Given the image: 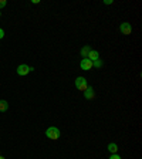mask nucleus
I'll return each instance as SVG.
<instances>
[{"instance_id": "f257e3e1", "label": "nucleus", "mask_w": 142, "mask_h": 159, "mask_svg": "<svg viewBox=\"0 0 142 159\" xmlns=\"http://www.w3.org/2000/svg\"><path fill=\"white\" fill-rule=\"evenodd\" d=\"M61 135L60 129L57 128V126H50V128H47V131H46V137L49 138V139H58Z\"/></svg>"}, {"instance_id": "f03ea898", "label": "nucleus", "mask_w": 142, "mask_h": 159, "mask_svg": "<svg viewBox=\"0 0 142 159\" xmlns=\"http://www.w3.org/2000/svg\"><path fill=\"white\" fill-rule=\"evenodd\" d=\"M74 85H75L80 91H85L88 87V82H87V78L85 77H77L75 81H74Z\"/></svg>"}, {"instance_id": "7ed1b4c3", "label": "nucleus", "mask_w": 142, "mask_h": 159, "mask_svg": "<svg viewBox=\"0 0 142 159\" xmlns=\"http://www.w3.org/2000/svg\"><path fill=\"white\" fill-rule=\"evenodd\" d=\"M34 68L33 67L27 66V64H20V66L17 67V74L19 75H27L28 72H31Z\"/></svg>"}, {"instance_id": "20e7f679", "label": "nucleus", "mask_w": 142, "mask_h": 159, "mask_svg": "<svg viewBox=\"0 0 142 159\" xmlns=\"http://www.w3.org/2000/svg\"><path fill=\"white\" fill-rule=\"evenodd\" d=\"M120 31L122 34H125V36H129L131 34V31H132V26H131V23H122L120 26Z\"/></svg>"}, {"instance_id": "39448f33", "label": "nucleus", "mask_w": 142, "mask_h": 159, "mask_svg": "<svg viewBox=\"0 0 142 159\" xmlns=\"http://www.w3.org/2000/svg\"><path fill=\"white\" fill-rule=\"evenodd\" d=\"M80 67H81V70H84V71H88V70L94 68V67H93V61L88 60V58H82L81 63H80Z\"/></svg>"}, {"instance_id": "423d86ee", "label": "nucleus", "mask_w": 142, "mask_h": 159, "mask_svg": "<svg viewBox=\"0 0 142 159\" xmlns=\"http://www.w3.org/2000/svg\"><path fill=\"white\" fill-rule=\"evenodd\" d=\"M94 97H95V93H94V88L88 85V87H87V90L84 91V98H85V99H94Z\"/></svg>"}, {"instance_id": "0eeeda50", "label": "nucleus", "mask_w": 142, "mask_h": 159, "mask_svg": "<svg viewBox=\"0 0 142 159\" xmlns=\"http://www.w3.org/2000/svg\"><path fill=\"white\" fill-rule=\"evenodd\" d=\"M88 60H91L94 63V61H97V60H99V53L97 51V50H91L90 51V54H88V57H87Z\"/></svg>"}, {"instance_id": "6e6552de", "label": "nucleus", "mask_w": 142, "mask_h": 159, "mask_svg": "<svg viewBox=\"0 0 142 159\" xmlns=\"http://www.w3.org/2000/svg\"><path fill=\"white\" fill-rule=\"evenodd\" d=\"M91 50H93V49H91V46H84V47L81 49V51H80V53H81V57H82V58H87Z\"/></svg>"}, {"instance_id": "1a4fd4ad", "label": "nucleus", "mask_w": 142, "mask_h": 159, "mask_svg": "<svg viewBox=\"0 0 142 159\" xmlns=\"http://www.w3.org/2000/svg\"><path fill=\"white\" fill-rule=\"evenodd\" d=\"M108 151H109V154H117V152H118V145L115 142H109L108 143Z\"/></svg>"}, {"instance_id": "9d476101", "label": "nucleus", "mask_w": 142, "mask_h": 159, "mask_svg": "<svg viewBox=\"0 0 142 159\" xmlns=\"http://www.w3.org/2000/svg\"><path fill=\"white\" fill-rule=\"evenodd\" d=\"M7 110H9V102H7L6 99H0V111H1V112H6Z\"/></svg>"}, {"instance_id": "9b49d317", "label": "nucleus", "mask_w": 142, "mask_h": 159, "mask_svg": "<svg viewBox=\"0 0 142 159\" xmlns=\"http://www.w3.org/2000/svg\"><path fill=\"white\" fill-rule=\"evenodd\" d=\"M93 67H95V68H101V67H102V61H101V60L94 61V63H93Z\"/></svg>"}, {"instance_id": "f8f14e48", "label": "nucleus", "mask_w": 142, "mask_h": 159, "mask_svg": "<svg viewBox=\"0 0 142 159\" xmlns=\"http://www.w3.org/2000/svg\"><path fill=\"white\" fill-rule=\"evenodd\" d=\"M109 159H122L118 154H111V156H109Z\"/></svg>"}, {"instance_id": "ddd939ff", "label": "nucleus", "mask_w": 142, "mask_h": 159, "mask_svg": "<svg viewBox=\"0 0 142 159\" xmlns=\"http://www.w3.org/2000/svg\"><path fill=\"white\" fill-rule=\"evenodd\" d=\"M6 4H7V1H6V0H0V9L6 7Z\"/></svg>"}, {"instance_id": "4468645a", "label": "nucleus", "mask_w": 142, "mask_h": 159, "mask_svg": "<svg viewBox=\"0 0 142 159\" xmlns=\"http://www.w3.org/2000/svg\"><path fill=\"white\" fill-rule=\"evenodd\" d=\"M3 37H4V30H3V28H0V40L3 39Z\"/></svg>"}, {"instance_id": "2eb2a0df", "label": "nucleus", "mask_w": 142, "mask_h": 159, "mask_svg": "<svg viewBox=\"0 0 142 159\" xmlns=\"http://www.w3.org/2000/svg\"><path fill=\"white\" fill-rule=\"evenodd\" d=\"M104 3H105V4H112V0H105Z\"/></svg>"}, {"instance_id": "dca6fc26", "label": "nucleus", "mask_w": 142, "mask_h": 159, "mask_svg": "<svg viewBox=\"0 0 142 159\" xmlns=\"http://www.w3.org/2000/svg\"><path fill=\"white\" fill-rule=\"evenodd\" d=\"M0 159H4V158H3V156H1V155H0Z\"/></svg>"}, {"instance_id": "f3484780", "label": "nucleus", "mask_w": 142, "mask_h": 159, "mask_svg": "<svg viewBox=\"0 0 142 159\" xmlns=\"http://www.w3.org/2000/svg\"><path fill=\"white\" fill-rule=\"evenodd\" d=\"M0 16H1V11H0Z\"/></svg>"}]
</instances>
